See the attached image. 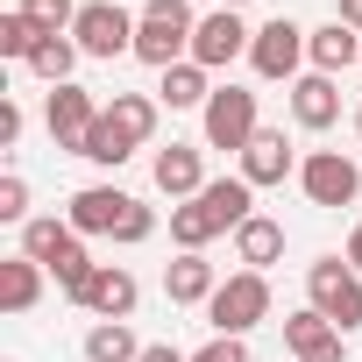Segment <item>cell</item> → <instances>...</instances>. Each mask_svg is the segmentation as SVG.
<instances>
[{"label": "cell", "mask_w": 362, "mask_h": 362, "mask_svg": "<svg viewBox=\"0 0 362 362\" xmlns=\"http://www.w3.org/2000/svg\"><path fill=\"white\" fill-rule=\"evenodd\" d=\"M348 263L362 270V221H355V235H348Z\"/></svg>", "instance_id": "36"}, {"label": "cell", "mask_w": 362, "mask_h": 362, "mask_svg": "<svg viewBox=\"0 0 362 362\" xmlns=\"http://www.w3.org/2000/svg\"><path fill=\"white\" fill-rule=\"evenodd\" d=\"M71 242H86V235H78L71 221H57V214H36V221L22 228V256H36L43 270H50V263H57V256H64Z\"/></svg>", "instance_id": "22"}, {"label": "cell", "mask_w": 362, "mask_h": 362, "mask_svg": "<svg viewBox=\"0 0 362 362\" xmlns=\"http://www.w3.org/2000/svg\"><path fill=\"white\" fill-rule=\"evenodd\" d=\"M156 100H163V107H177V114H185V107H199V114H206V100H214V71H206V64H192V57H185V64H170V71H163V86H156Z\"/></svg>", "instance_id": "20"}, {"label": "cell", "mask_w": 362, "mask_h": 362, "mask_svg": "<svg viewBox=\"0 0 362 362\" xmlns=\"http://www.w3.org/2000/svg\"><path fill=\"white\" fill-rule=\"evenodd\" d=\"M249 43H256V29H249L235 8H214V15H199V29H192V64L228 71L235 57H249Z\"/></svg>", "instance_id": "9"}, {"label": "cell", "mask_w": 362, "mask_h": 362, "mask_svg": "<svg viewBox=\"0 0 362 362\" xmlns=\"http://www.w3.org/2000/svg\"><path fill=\"white\" fill-rule=\"evenodd\" d=\"M199 128H206V149H249L256 142V93L249 86H214V100H206V114H199Z\"/></svg>", "instance_id": "5"}, {"label": "cell", "mask_w": 362, "mask_h": 362, "mask_svg": "<svg viewBox=\"0 0 362 362\" xmlns=\"http://www.w3.org/2000/svg\"><path fill=\"white\" fill-rule=\"evenodd\" d=\"M284 93H291V121H298V128H313V135H320V128H334V121H341V86H334L327 71H298Z\"/></svg>", "instance_id": "14"}, {"label": "cell", "mask_w": 362, "mask_h": 362, "mask_svg": "<svg viewBox=\"0 0 362 362\" xmlns=\"http://www.w3.org/2000/svg\"><path fill=\"white\" fill-rule=\"evenodd\" d=\"M305 57H313V71L341 78L348 64H362V36H355L348 22H327V29H313V36H305Z\"/></svg>", "instance_id": "17"}, {"label": "cell", "mask_w": 362, "mask_h": 362, "mask_svg": "<svg viewBox=\"0 0 362 362\" xmlns=\"http://www.w3.org/2000/svg\"><path fill=\"white\" fill-rule=\"evenodd\" d=\"M0 221H8V228H29V221H36V214H29V177H22V170L0 177Z\"/></svg>", "instance_id": "30"}, {"label": "cell", "mask_w": 362, "mask_h": 362, "mask_svg": "<svg viewBox=\"0 0 362 362\" xmlns=\"http://www.w3.org/2000/svg\"><path fill=\"white\" fill-rule=\"evenodd\" d=\"M277 256H284V221L256 214V221H242V228H235V263H249V270H270Z\"/></svg>", "instance_id": "19"}, {"label": "cell", "mask_w": 362, "mask_h": 362, "mask_svg": "<svg viewBox=\"0 0 362 362\" xmlns=\"http://www.w3.org/2000/svg\"><path fill=\"white\" fill-rule=\"evenodd\" d=\"M221 8H235V15H242V8H249V0H221Z\"/></svg>", "instance_id": "37"}, {"label": "cell", "mask_w": 362, "mask_h": 362, "mask_svg": "<svg viewBox=\"0 0 362 362\" xmlns=\"http://www.w3.org/2000/svg\"><path fill=\"white\" fill-rule=\"evenodd\" d=\"M192 29H199V15L185 8V0H149V8L135 15V57L156 64V71L185 64L192 57Z\"/></svg>", "instance_id": "1"}, {"label": "cell", "mask_w": 362, "mask_h": 362, "mask_svg": "<svg viewBox=\"0 0 362 362\" xmlns=\"http://www.w3.org/2000/svg\"><path fill=\"white\" fill-rule=\"evenodd\" d=\"M86 362H142V341L128 334V320H93L86 327Z\"/></svg>", "instance_id": "24"}, {"label": "cell", "mask_w": 362, "mask_h": 362, "mask_svg": "<svg viewBox=\"0 0 362 362\" xmlns=\"http://www.w3.org/2000/svg\"><path fill=\"white\" fill-rule=\"evenodd\" d=\"M135 298H142L135 270H121V263H100V270H93V284H86L71 305H86L93 320H128V313H135Z\"/></svg>", "instance_id": "13"}, {"label": "cell", "mask_w": 362, "mask_h": 362, "mask_svg": "<svg viewBox=\"0 0 362 362\" xmlns=\"http://www.w3.org/2000/svg\"><path fill=\"white\" fill-rule=\"evenodd\" d=\"M100 114H107V107H100L78 78H71V86H50V100H43V128H50V142L71 149V156L86 149V135L100 128Z\"/></svg>", "instance_id": "8"}, {"label": "cell", "mask_w": 362, "mask_h": 362, "mask_svg": "<svg viewBox=\"0 0 362 362\" xmlns=\"http://www.w3.org/2000/svg\"><path fill=\"white\" fill-rule=\"evenodd\" d=\"M206 206L221 214V228H242V221H256V185L235 170V177H214L206 185Z\"/></svg>", "instance_id": "25"}, {"label": "cell", "mask_w": 362, "mask_h": 362, "mask_svg": "<svg viewBox=\"0 0 362 362\" xmlns=\"http://www.w3.org/2000/svg\"><path fill=\"white\" fill-rule=\"evenodd\" d=\"M43 263L36 256H8V263H0V305H8V313H36V298H43Z\"/></svg>", "instance_id": "21"}, {"label": "cell", "mask_w": 362, "mask_h": 362, "mask_svg": "<svg viewBox=\"0 0 362 362\" xmlns=\"http://www.w3.org/2000/svg\"><path fill=\"white\" fill-rule=\"evenodd\" d=\"M36 43H43V29H36L22 8L0 15V57H8V64H29V57H36Z\"/></svg>", "instance_id": "27"}, {"label": "cell", "mask_w": 362, "mask_h": 362, "mask_svg": "<svg viewBox=\"0 0 362 362\" xmlns=\"http://www.w3.org/2000/svg\"><path fill=\"white\" fill-rule=\"evenodd\" d=\"M298 163H305V156H291L284 128H256V142L242 149V177H249V185H284Z\"/></svg>", "instance_id": "16"}, {"label": "cell", "mask_w": 362, "mask_h": 362, "mask_svg": "<svg viewBox=\"0 0 362 362\" xmlns=\"http://www.w3.org/2000/svg\"><path fill=\"white\" fill-rule=\"evenodd\" d=\"M305 36H313V29H298L291 15H270V22L256 29V43H249L256 78H270V86L284 78V86H291V78H298V64H305Z\"/></svg>", "instance_id": "7"}, {"label": "cell", "mask_w": 362, "mask_h": 362, "mask_svg": "<svg viewBox=\"0 0 362 362\" xmlns=\"http://www.w3.org/2000/svg\"><path fill=\"white\" fill-rule=\"evenodd\" d=\"M214 291H221V277H214L206 249H177V263H163V298L170 305H206Z\"/></svg>", "instance_id": "15"}, {"label": "cell", "mask_w": 362, "mask_h": 362, "mask_svg": "<svg viewBox=\"0 0 362 362\" xmlns=\"http://www.w3.org/2000/svg\"><path fill=\"white\" fill-rule=\"evenodd\" d=\"M214 235H228V228H221V214L206 206V192L185 199V206H170V242H177V249H206Z\"/></svg>", "instance_id": "23"}, {"label": "cell", "mask_w": 362, "mask_h": 362, "mask_svg": "<svg viewBox=\"0 0 362 362\" xmlns=\"http://www.w3.org/2000/svg\"><path fill=\"white\" fill-rule=\"evenodd\" d=\"M192 362H249V348H242L235 334H214V341H206V348H199Z\"/></svg>", "instance_id": "32"}, {"label": "cell", "mask_w": 362, "mask_h": 362, "mask_svg": "<svg viewBox=\"0 0 362 362\" xmlns=\"http://www.w3.org/2000/svg\"><path fill=\"white\" fill-rule=\"evenodd\" d=\"M149 235H156V214H149V206H142V199H135V206H128V214H121V228H114V235H107V242H128V249H135V242H149Z\"/></svg>", "instance_id": "31"}, {"label": "cell", "mask_w": 362, "mask_h": 362, "mask_svg": "<svg viewBox=\"0 0 362 362\" xmlns=\"http://www.w3.org/2000/svg\"><path fill=\"white\" fill-rule=\"evenodd\" d=\"M284 348H291V362H348V334L313 305H298L284 320Z\"/></svg>", "instance_id": "11"}, {"label": "cell", "mask_w": 362, "mask_h": 362, "mask_svg": "<svg viewBox=\"0 0 362 362\" xmlns=\"http://www.w3.org/2000/svg\"><path fill=\"white\" fill-rule=\"evenodd\" d=\"M156 107H163V100H149V93H114V100H107V128H114L128 149H142V142L156 135Z\"/></svg>", "instance_id": "18"}, {"label": "cell", "mask_w": 362, "mask_h": 362, "mask_svg": "<svg viewBox=\"0 0 362 362\" xmlns=\"http://www.w3.org/2000/svg\"><path fill=\"white\" fill-rule=\"evenodd\" d=\"M142 362H192V355H185V348H170V341H149Z\"/></svg>", "instance_id": "34"}, {"label": "cell", "mask_w": 362, "mask_h": 362, "mask_svg": "<svg viewBox=\"0 0 362 362\" xmlns=\"http://www.w3.org/2000/svg\"><path fill=\"white\" fill-rule=\"evenodd\" d=\"M270 320V277L263 270H235V277H221V291L206 298V327L214 334H249V327H263Z\"/></svg>", "instance_id": "3"}, {"label": "cell", "mask_w": 362, "mask_h": 362, "mask_svg": "<svg viewBox=\"0 0 362 362\" xmlns=\"http://www.w3.org/2000/svg\"><path fill=\"white\" fill-rule=\"evenodd\" d=\"M298 192H305L313 206L341 214V206H355V199H362V163H355V156H341V149H313V156L298 163Z\"/></svg>", "instance_id": "4"}, {"label": "cell", "mask_w": 362, "mask_h": 362, "mask_svg": "<svg viewBox=\"0 0 362 362\" xmlns=\"http://www.w3.org/2000/svg\"><path fill=\"white\" fill-rule=\"evenodd\" d=\"M149 177H156V192H163L170 206H185V199H199V192L214 185V177H206V156H199V142H170V149H156Z\"/></svg>", "instance_id": "10"}, {"label": "cell", "mask_w": 362, "mask_h": 362, "mask_svg": "<svg viewBox=\"0 0 362 362\" xmlns=\"http://www.w3.org/2000/svg\"><path fill=\"white\" fill-rule=\"evenodd\" d=\"M71 43L86 50V57H135V15L128 8H114V0H86L78 8V22H71Z\"/></svg>", "instance_id": "6"}, {"label": "cell", "mask_w": 362, "mask_h": 362, "mask_svg": "<svg viewBox=\"0 0 362 362\" xmlns=\"http://www.w3.org/2000/svg\"><path fill=\"white\" fill-rule=\"evenodd\" d=\"M78 156H86V163H100V170H121V163H128L135 149H128V142H121V135L107 128V114H100V128L86 135V149H78Z\"/></svg>", "instance_id": "29"}, {"label": "cell", "mask_w": 362, "mask_h": 362, "mask_svg": "<svg viewBox=\"0 0 362 362\" xmlns=\"http://www.w3.org/2000/svg\"><path fill=\"white\" fill-rule=\"evenodd\" d=\"M22 128H29L22 100H0V149H15V142H22Z\"/></svg>", "instance_id": "33"}, {"label": "cell", "mask_w": 362, "mask_h": 362, "mask_svg": "<svg viewBox=\"0 0 362 362\" xmlns=\"http://www.w3.org/2000/svg\"><path fill=\"white\" fill-rule=\"evenodd\" d=\"M15 8H22L43 36H71V22H78V0H15Z\"/></svg>", "instance_id": "28"}, {"label": "cell", "mask_w": 362, "mask_h": 362, "mask_svg": "<svg viewBox=\"0 0 362 362\" xmlns=\"http://www.w3.org/2000/svg\"><path fill=\"white\" fill-rule=\"evenodd\" d=\"M334 22H348V29L362 36V0H341V8H334Z\"/></svg>", "instance_id": "35"}, {"label": "cell", "mask_w": 362, "mask_h": 362, "mask_svg": "<svg viewBox=\"0 0 362 362\" xmlns=\"http://www.w3.org/2000/svg\"><path fill=\"white\" fill-rule=\"evenodd\" d=\"M78 57H86V50H78L71 36H43V43H36V57H29V71H36L43 86H71Z\"/></svg>", "instance_id": "26"}, {"label": "cell", "mask_w": 362, "mask_h": 362, "mask_svg": "<svg viewBox=\"0 0 362 362\" xmlns=\"http://www.w3.org/2000/svg\"><path fill=\"white\" fill-rule=\"evenodd\" d=\"M305 305L327 313L341 334H355V327H362V270H355L348 256H320V263H305Z\"/></svg>", "instance_id": "2"}, {"label": "cell", "mask_w": 362, "mask_h": 362, "mask_svg": "<svg viewBox=\"0 0 362 362\" xmlns=\"http://www.w3.org/2000/svg\"><path fill=\"white\" fill-rule=\"evenodd\" d=\"M128 206H135V192H121V185H86V192L64 199V221H71L78 235H114Z\"/></svg>", "instance_id": "12"}, {"label": "cell", "mask_w": 362, "mask_h": 362, "mask_svg": "<svg viewBox=\"0 0 362 362\" xmlns=\"http://www.w3.org/2000/svg\"><path fill=\"white\" fill-rule=\"evenodd\" d=\"M355 142H362V107H355Z\"/></svg>", "instance_id": "38"}]
</instances>
